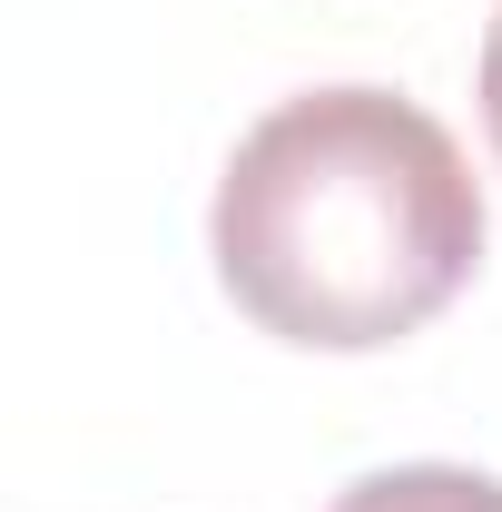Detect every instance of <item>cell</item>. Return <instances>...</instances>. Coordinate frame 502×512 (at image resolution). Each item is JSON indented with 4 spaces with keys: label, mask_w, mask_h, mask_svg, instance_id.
I'll list each match as a JSON object with an SVG mask.
<instances>
[{
    "label": "cell",
    "mask_w": 502,
    "mask_h": 512,
    "mask_svg": "<svg viewBox=\"0 0 502 512\" xmlns=\"http://www.w3.org/2000/svg\"><path fill=\"white\" fill-rule=\"evenodd\" d=\"M483 128H493V148H502V20H493V50H483Z\"/></svg>",
    "instance_id": "cell-3"
},
{
    "label": "cell",
    "mask_w": 502,
    "mask_h": 512,
    "mask_svg": "<svg viewBox=\"0 0 502 512\" xmlns=\"http://www.w3.org/2000/svg\"><path fill=\"white\" fill-rule=\"evenodd\" d=\"M335 512H502V483L463 463H394V473H365L355 493H335Z\"/></svg>",
    "instance_id": "cell-2"
},
{
    "label": "cell",
    "mask_w": 502,
    "mask_h": 512,
    "mask_svg": "<svg viewBox=\"0 0 502 512\" xmlns=\"http://www.w3.org/2000/svg\"><path fill=\"white\" fill-rule=\"evenodd\" d=\"M207 237L227 296L266 335L375 355L463 296L483 256V188L453 128L414 99L306 89L237 138Z\"/></svg>",
    "instance_id": "cell-1"
}]
</instances>
